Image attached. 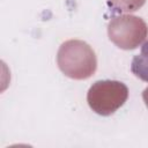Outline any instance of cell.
<instances>
[{"label": "cell", "mask_w": 148, "mask_h": 148, "mask_svg": "<svg viewBox=\"0 0 148 148\" xmlns=\"http://www.w3.org/2000/svg\"><path fill=\"white\" fill-rule=\"evenodd\" d=\"M131 69L138 77L148 81V40L142 44L141 53L134 57Z\"/></svg>", "instance_id": "6da1fadb"}]
</instances>
